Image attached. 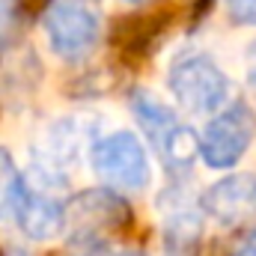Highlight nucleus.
Segmentation results:
<instances>
[{"label": "nucleus", "mask_w": 256, "mask_h": 256, "mask_svg": "<svg viewBox=\"0 0 256 256\" xmlns=\"http://www.w3.org/2000/svg\"><path fill=\"white\" fill-rule=\"evenodd\" d=\"M131 108H134V116L140 120L143 131L149 134V140L155 143V152L164 161V167L170 173H188L194 161L200 158L196 131L179 122L167 104H161L158 98H152L146 92H137L131 98Z\"/></svg>", "instance_id": "nucleus-1"}, {"label": "nucleus", "mask_w": 256, "mask_h": 256, "mask_svg": "<svg viewBox=\"0 0 256 256\" xmlns=\"http://www.w3.org/2000/svg\"><path fill=\"white\" fill-rule=\"evenodd\" d=\"M90 164L96 176L116 191H143L152 176L143 143L128 131H116L96 140L90 149Z\"/></svg>", "instance_id": "nucleus-2"}, {"label": "nucleus", "mask_w": 256, "mask_h": 256, "mask_svg": "<svg viewBox=\"0 0 256 256\" xmlns=\"http://www.w3.org/2000/svg\"><path fill=\"white\" fill-rule=\"evenodd\" d=\"M256 137V114L248 102L220 108L200 137V155L212 170H226L242 161Z\"/></svg>", "instance_id": "nucleus-3"}, {"label": "nucleus", "mask_w": 256, "mask_h": 256, "mask_svg": "<svg viewBox=\"0 0 256 256\" xmlns=\"http://www.w3.org/2000/svg\"><path fill=\"white\" fill-rule=\"evenodd\" d=\"M170 90L188 114H218L230 96V80L206 54L182 57L170 68Z\"/></svg>", "instance_id": "nucleus-4"}, {"label": "nucleus", "mask_w": 256, "mask_h": 256, "mask_svg": "<svg viewBox=\"0 0 256 256\" xmlns=\"http://www.w3.org/2000/svg\"><path fill=\"white\" fill-rule=\"evenodd\" d=\"M45 33L51 42V51L66 60V63H80L86 60L102 36L98 18L92 9H86L84 3L74 0H60L51 6L48 18H45Z\"/></svg>", "instance_id": "nucleus-5"}, {"label": "nucleus", "mask_w": 256, "mask_h": 256, "mask_svg": "<svg viewBox=\"0 0 256 256\" xmlns=\"http://www.w3.org/2000/svg\"><path fill=\"white\" fill-rule=\"evenodd\" d=\"M66 224L74 226V236H102L120 230L131 220V208L114 191H84L68 206H63Z\"/></svg>", "instance_id": "nucleus-6"}, {"label": "nucleus", "mask_w": 256, "mask_h": 256, "mask_svg": "<svg viewBox=\"0 0 256 256\" xmlns=\"http://www.w3.org/2000/svg\"><path fill=\"white\" fill-rule=\"evenodd\" d=\"M200 206L208 218H214L224 226H236L256 218V176L254 173H236L220 182H214L200 196Z\"/></svg>", "instance_id": "nucleus-7"}, {"label": "nucleus", "mask_w": 256, "mask_h": 256, "mask_svg": "<svg viewBox=\"0 0 256 256\" xmlns=\"http://www.w3.org/2000/svg\"><path fill=\"white\" fill-rule=\"evenodd\" d=\"M12 220L24 230V236L36 238V242H45V238H54L57 232H63L66 212L63 202L48 196L42 188H33V185L24 182V191L18 196Z\"/></svg>", "instance_id": "nucleus-8"}, {"label": "nucleus", "mask_w": 256, "mask_h": 256, "mask_svg": "<svg viewBox=\"0 0 256 256\" xmlns=\"http://www.w3.org/2000/svg\"><path fill=\"white\" fill-rule=\"evenodd\" d=\"M164 21L158 15H137V18H122L114 27V45L122 48L126 54H137L143 48H149L158 33H161Z\"/></svg>", "instance_id": "nucleus-9"}, {"label": "nucleus", "mask_w": 256, "mask_h": 256, "mask_svg": "<svg viewBox=\"0 0 256 256\" xmlns=\"http://www.w3.org/2000/svg\"><path fill=\"white\" fill-rule=\"evenodd\" d=\"M21 191H24V176L18 173L12 155L6 149H0V218L3 220L15 214Z\"/></svg>", "instance_id": "nucleus-10"}, {"label": "nucleus", "mask_w": 256, "mask_h": 256, "mask_svg": "<svg viewBox=\"0 0 256 256\" xmlns=\"http://www.w3.org/2000/svg\"><path fill=\"white\" fill-rule=\"evenodd\" d=\"M236 24H256V0H224Z\"/></svg>", "instance_id": "nucleus-11"}, {"label": "nucleus", "mask_w": 256, "mask_h": 256, "mask_svg": "<svg viewBox=\"0 0 256 256\" xmlns=\"http://www.w3.org/2000/svg\"><path fill=\"white\" fill-rule=\"evenodd\" d=\"M232 256H256V230H250V232L238 242V248L232 250Z\"/></svg>", "instance_id": "nucleus-12"}, {"label": "nucleus", "mask_w": 256, "mask_h": 256, "mask_svg": "<svg viewBox=\"0 0 256 256\" xmlns=\"http://www.w3.org/2000/svg\"><path fill=\"white\" fill-rule=\"evenodd\" d=\"M248 84H250V90L256 92V42L250 45V51H248Z\"/></svg>", "instance_id": "nucleus-13"}, {"label": "nucleus", "mask_w": 256, "mask_h": 256, "mask_svg": "<svg viewBox=\"0 0 256 256\" xmlns=\"http://www.w3.org/2000/svg\"><path fill=\"white\" fill-rule=\"evenodd\" d=\"M188 3L194 6V12H200V9H206V3H208V0H188Z\"/></svg>", "instance_id": "nucleus-14"}, {"label": "nucleus", "mask_w": 256, "mask_h": 256, "mask_svg": "<svg viewBox=\"0 0 256 256\" xmlns=\"http://www.w3.org/2000/svg\"><path fill=\"white\" fill-rule=\"evenodd\" d=\"M27 3H33V6H39V3H45V0H27Z\"/></svg>", "instance_id": "nucleus-15"}, {"label": "nucleus", "mask_w": 256, "mask_h": 256, "mask_svg": "<svg viewBox=\"0 0 256 256\" xmlns=\"http://www.w3.org/2000/svg\"><path fill=\"white\" fill-rule=\"evenodd\" d=\"M128 3H143V0H128Z\"/></svg>", "instance_id": "nucleus-16"}]
</instances>
